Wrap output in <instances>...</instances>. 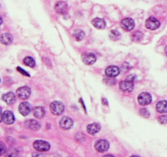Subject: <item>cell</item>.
Instances as JSON below:
<instances>
[{
	"label": "cell",
	"instance_id": "cell-1",
	"mask_svg": "<svg viewBox=\"0 0 167 157\" xmlns=\"http://www.w3.org/2000/svg\"><path fill=\"white\" fill-rule=\"evenodd\" d=\"M50 110H51V113L55 114V115H60V114L64 112L65 105L60 101H55L53 102H51V105H50Z\"/></svg>",
	"mask_w": 167,
	"mask_h": 157
},
{
	"label": "cell",
	"instance_id": "cell-2",
	"mask_svg": "<svg viewBox=\"0 0 167 157\" xmlns=\"http://www.w3.org/2000/svg\"><path fill=\"white\" fill-rule=\"evenodd\" d=\"M33 148L35 149L38 151H41V152H45L49 150L50 149V144L47 141H42V140H37L33 142Z\"/></svg>",
	"mask_w": 167,
	"mask_h": 157
},
{
	"label": "cell",
	"instance_id": "cell-3",
	"mask_svg": "<svg viewBox=\"0 0 167 157\" xmlns=\"http://www.w3.org/2000/svg\"><path fill=\"white\" fill-rule=\"evenodd\" d=\"M95 148L98 152H105L107 151L109 148V143L107 140L100 139L97 141L95 144Z\"/></svg>",
	"mask_w": 167,
	"mask_h": 157
},
{
	"label": "cell",
	"instance_id": "cell-4",
	"mask_svg": "<svg viewBox=\"0 0 167 157\" xmlns=\"http://www.w3.org/2000/svg\"><path fill=\"white\" fill-rule=\"evenodd\" d=\"M30 94H31V89L29 87H26V86L20 87L16 91V95H17L18 97L20 99H23V100H26L27 98H29Z\"/></svg>",
	"mask_w": 167,
	"mask_h": 157
},
{
	"label": "cell",
	"instance_id": "cell-5",
	"mask_svg": "<svg viewBox=\"0 0 167 157\" xmlns=\"http://www.w3.org/2000/svg\"><path fill=\"white\" fill-rule=\"evenodd\" d=\"M138 101L139 105H147L151 103L152 101V96L148 92H142L139 95Z\"/></svg>",
	"mask_w": 167,
	"mask_h": 157
},
{
	"label": "cell",
	"instance_id": "cell-6",
	"mask_svg": "<svg viewBox=\"0 0 167 157\" xmlns=\"http://www.w3.org/2000/svg\"><path fill=\"white\" fill-rule=\"evenodd\" d=\"M145 26L147 29L154 30L160 26V21L155 17H149L145 22Z\"/></svg>",
	"mask_w": 167,
	"mask_h": 157
},
{
	"label": "cell",
	"instance_id": "cell-7",
	"mask_svg": "<svg viewBox=\"0 0 167 157\" xmlns=\"http://www.w3.org/2000/svg\"><path fill=\"white\" fill-rule=\"evenodd\" d=\"M2 121L6 124H11L15 122V116L10 110H6L2 113Z\"/></svg>",
	"mask_w": 167,
	"mask_h": 157
},
{
	"label": "cell",
	"instance_id": "cell-8",
	"mask_svg": "<svg viewBox=\"0 0 167 157\" xmlns=\"http://www.w3.org/2000/svg\"><path fill=\"white\" fill-rule=\"evenodd\" d=\"M121 26L126 31H131L135 27V21L131 18H124L121 22Z\"/></svg>",
	"mask_w": 167,
	"mask_h": 157
},
{
	"label": "cell",
	"instance_id": "cell-9",
	"mask_svg": "<svg viewBox=\"0 0 167 157\" xmlns=\"http://www.w3.org/2000/svg\"><path fill=\"white\" fill-rule=\"evenodd\" d=\"M31 105L29 102H26V101H24V102H21L18 107V110L20 111V113L22 114L23 116H26L28 114L30 113L31 111Z\"/></svg>",
	"mask_w": 167,
	"mask_h": 157
},
{
	"label": "cell",
	"instance_id": "cell-10",
	"mask_svg": "<svg viewBox=\"0 0 167 157\" xmlns=\"http://www.w3.org/2000/svg\"><path fill=\"white\" fill-rule=\"evenodd\" d=\"M119 87L120 89L124 92H131L134 88V84L132 81L126 80L122 81L119 83Z\"/></svg>",
	"mask_w": 167,
	"mask_h": 157
},
{
	"label": "cell",
	"instance_id": "cell-11",
	"mask_svg": "<svg viewBox=\"0 0 167 157\" xmlns=\"http://www.w3.org/2000/svg\"><path fill=\"white\" fill-rule=\"evenodd\" d=\"M82 59H83V63L86 65H92L96 61V56L93 53H89V52L83 54Z\"/></svg>",
	"mask_w": 167,
	"mask_h": 157
},
{
	"label": "cell",
	"instance_id": "cell-12",
	"mask_svg": "<svg viewBox=\"0 0 167 157\" xmlns=\"http://www.w3.org/2000/svg\"><path fill=\"white\" fill-rule=\"evenodd\" d=\"M73 124L74 121L69 117H63L60 121V125L63 129H69L73 127Z\"/></svg>",
	"mask_w": 167,
	"mask_h": 157
},
{
	"label": "cell",
	"instance_id": "cell-13",
	"mask_svg": "<svg viewBox=\"0 0 167 157\" xmlns=\"http://www.w3.org/2000/svg\"><path fill=\"white\" fill-rule=\"evenodd\" d=\"M2 100H3L6 103L8 104V105H12V104L15 103L16 101V95L11 92H7V93L2 95Z\"/></svg>",
	"mask_w": 167,
	"mask_h": 157
},
{
	"label": "cell",
	"instance_id": "cell-14",
	"mask_svg": "<svg viewBox=\"0 0 167 157\" xmlns=\"http://www.w3.org/2000/svg\"><path fill=\"white\" fill-rule=\"evenodd\" d=\"M120 73V70L118 66H114V65H111L105 70V74L109 77H116Z\"/></svg>",
	"mask_w": 167,
	"mask_h": 157
},
{
	"label": "cell",
	"instance_id": "cell-15",
	"mask_svg": "<svg viewBox=\"0 0 167 157\" xmlns=\"http://www.w3.org/2000/svg\"><path fill=\"white\" fill-rule=\"evenodd\" d=\"M25 127L31 129V130L37 131L41 128V125L40 123L35 119H29V120L25 121Z\"/></svg>",
	"mask_w": 167,
	"mask_h": 157
},
{
	"label": "cell",
	"instance_id": "cell-16",
	"mask_svg": "<svg viewBox=\"0 0 167 157\" xmlns=\"http://www.w3.org/2000/svg\"><path fill=\"white\" fill-rule=\"evenodd\" d=\"M55 9H56V12L60 14H64L68 10V5L65 2L60 1V2H56V4L55 5Z\"/></svg>",
	"mask_w": 167,
	"mask_h": 157
},
{
	"label": "cell",
	"instance_id": "cell-17",
	"mask_svg": "<svg viewBox=\"0 0 167 157\" xmlns=\"http://www.w3.org/2000/svg\"><path fill=\"white\" fill-rule=\"evenodd\" d=\"M100 125L97 123H91V124H89V125L87 126V132H88L89 134L92 135L96 134V133L100 132Z\"/></svg>",
	"mask_w": 167,
	"mask_h": 157
},
{
	"label": "cell",
	"instance_id": "cell-18",
	"mask_svg": "<svg viewBox=\"0 0 167 157\" xmlns=\"http://www.w3.org/2000/svg\"><path fill=\"white\" fill-rule=\"evenodd\" d=\"M92 25L96 27V29H105V26H106V23L103 19L101 18H95L93 20H92Z\"/></svg>",
	"mask_w": 167,
	"mask_h": 157
},
{
	"label": "cell",
	"instance_id": "cell-19",
	"mask_svg": "<svg viewBox=\"0 0 167 157\" xmlns=\"http://www.w3.org/2000/svg\"><path fill=\"white\" fill-rule=\"evenodd\" d=\"M13 41V37L11 34L8 33H4L1 35V43L4 45L11 44Z\"/></svg>",
	"mask_w": 167,
	"mask_h": 157
},
{
	"label": "cell",
	"instance_id": "cell-20",
	"mask_svg": "<svg viewBox=\"0 0 167 157\" xmlns=\"http://www.w3.org/2000/svg\"><path fill=\"white\" fill-rule=\"evenodd\" d=\"M33 113L34 117L38 118V119H42L45 116V110L41 106H37V107H34L33 109Z\"/></svg>",
	"mask_w": 167,
	"mask_h": 157
},
{
	"label": "cell",
	"instance_id": "cell-21",
	"mask_svg": "<svg viewBox=\"0 0 167 157\" xmlns=\"http://www.w3.org/2000/svg\"><path fill=\"white\" fill-rule=\"evenodd\" d=\"M156 110L159 113H166L167 112V101L162 100L157 102L156 105Z\"/></svg>",
	"mask_w": 167,
	"mask_h": 157
},
{
	"label": "cell",
	"instance_id": "cell-22",
	"mask_svg": "<svg viewBox=\"0 0 167 157\" xmlns=\"http://www.w3.org/2000/svg\"><path fill=\"white\" fill-rule=\"evenodd\" d=\"M73 36H74V38H75L77 41H81L84 38L85 33L83 30H81V29H75L74 31Z\"/></svg>",
	"mask_w": 167,
	"mask_h": 157
},
{
	"label": "cell",
	"instance_id": "cell-23",
	"mask_svg": "<svg viewBox=\"0 0 167 157\" xmlns=\"http://www.w3.org/2000/svg\"><path fill=\"white\" fill-rule=\"evenodd\" d=\"M109 37H110V38H111L112 40L117 41L118 40V39H120L121 34L118 30H114L113 29V30H111V32H110Z\"/></svg>",
	"mask_w": 167,
	"mask_h": 157
},
{
	"label": "cell",
	"instance_id": "cell-24",
	"mask_svg": "<svg viewBox=\"0 0 167 157\" xmlns=\"http://www.w3.org/2000/svg\"><path fill=\"white\" fill-rule=\"evenodd\" d=\"M24 63H25V65L29 66V67H34L35 66V61L33 60L32 57L30 56H26L25 59H24Z\"/></svg>",
	"mask_w": 167,
	"mask_h": 157
},
{
	"label": "cell",
	"instance_id": "cell-25",
	"mask_svg": "<svg viewBox=\"0 0 167 157\" xmlns=\"http://www.w3.org/2000/svg\"><path fill=\"white\" fill-rule=\"evenodd\" d=\"M143 34L140 31L134 32L133 34H132V38H133V40L135 41V42L140 41L143 38Z\"/></svg>",
	"mask_w": 167,
	"mask_h": 157
},
{
	"label": "cell",
	"instance_id": "cell-26",
	"mask_svg": "<svg viewBox=\"0 0 167 157\" xmlns=\"http://www.w3.org/2000/svg\"><path fill=\"white\" fill-rule=\"evenodd\" d=\"M140 114L142 115V116L145 117V118H148L150 115L149 112H148V110L147 109H141Z\"/></svg>",
	"mask_w": 167,
	"mask_h": 157
},
{
	"label": "cell",
	"instance_id": "cell-27",
	"mask_svg": "<svg viewBox=\"0 0 167 157\" xmlns=\"http://www.w3.org/2000/svg\"><path fill=\"white\" fill-rule=\"evenodd\" d=\"M158 121L159 123H161V124H165V123H167V115H161V116L159 117Z\"/></svg>",
	"mask_w": 167,
	"mask_h": 157
},
{
	"label": "cell",
	"instance_id": "cell-28",
	"mask_svg": "<svg viewBox=\"0 0 167 157\" xmlns=\"http://www.w3.org/2000/svg\"><path fill=\"white\" fill-rule=\"evenodd\" d=\"M0 146H1V149H0V155H2L3 153L5 152V150H6V148H5L4 146V144L2 143V142H1V144H0Z\"/></svg>",
	"mask_w": 167,
	"mask_h": 157
},
{
	"label": "cell",
	"instance_id": "cell-29",
	"mask_svg": "<svg viewBox=\"0 0 167 157\" xmlns=\"http://www.w3.org/2000/svg\"><path fill=\"white\" fill-rule=\"evenodd\" d=\"M16 69H17V70H18V71H20V73H21V74H25V75H27V76H29V74H28V73H26V72H25V70H23L22 68H20V67H17V68H16Z\"/></svg>",
	"mask_w": 167,
	"mask_h": 157
},
{
	"label": "cell",
	"instance_id": "cell-30",
	"mask_svg": "<svg viewBox=\"0 0 167 157\" xmlns=\"http://www.w3.org/2000/svg\"><path fill=\"white\" fill-rule=\"evenodd\" d=\"M135 75H134V74H131V75H129V76H127L126 78V80H129V81H132L133 82V80L135 78Z\"/></svg>",
	"mask_w": 167,
	"mask_h": 157
},
{
	"label": "cell",
	"instance_id": "cell-31",
	"mask_svg": "<svg viewBox=\"0 0 167 157\" xmlns=\"http://www.w3.org/2000/svg\"><path fill=\"white\" fill-rule=\"evenodd\" d=\"M102 101H103V103H104V104L105 103V105H109V103H108V101H107V100H106V98H103Z\"/></svg>",
	"mask_w": 167,
	"mask_h": 157
},
{
	"label": "cell",
	"instance_id": "cell-32",
	"mask_svg": "<svg viewBox=\"0 0 167 157\" xmlns=\"http://www.w3.org/2000/svg\"><path fill=\"white\" fill-rule=\"evenodd\" d=\"M165 53L167 54V46L165 47Z\"/></svg>",
	"mask_w": 167,
	"mask_h": 157
}]
</instances>
